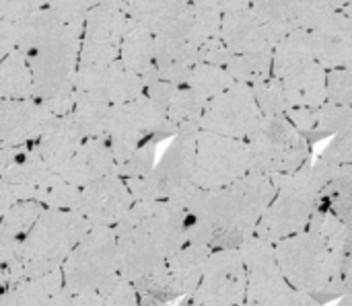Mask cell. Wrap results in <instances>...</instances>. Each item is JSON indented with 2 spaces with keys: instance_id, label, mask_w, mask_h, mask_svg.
Wrapping results in <instances>:
<instances>
[{
  "instance_id": "cell-1",
  "label": "cell",
  "mask_w": 352,
  "mask_h": 306,
  "mask_svg": "<svg viewBox=\"0 0 352 306\" xmlns=\"http://www.w3.org/2000/svg\"><path fill=\"white\" fill-rule=\"evenodd\" d=\"M276 191L270 175L254 171L229 187L206 191L200 210L188 220V243L206 245L212 251L241 249L256 237Z\"/></svg>"
},
{
  "instance_id": "cell-2",
  "label": "cell",
  "mask_w": 352,
  "mask_h": 306,
  "mask_svg": "<svg viewBox=\"0 0 352 306\" xmlns=\"http://www.w3.org/2000/svg\"><path fill=\"white\" fill-rule=\"evenodd\" d=\"M91 231L93 226L78 212L45 210L33 231L21 243L14 257L6 263H0L2 292L19 282L62 270L70 253Z\"/></svg>"
},
{
  "instance_id": "cell-3",
  "label": "cell",
  "mask_w": 352,
  "mask_h": 306,
  "mask_svg": "<svg viewBox=\"0 0 352 306\" xmlns=\"http://www.w3.org/2000/svg\"><path fill=\"white\" fill-rule=\"evenodd\" d=\"M336 165L316 158L303 169L272 177L278 191L266 214L262 216L256 237L278 245L291 237L307 233L316 212L320 210V198L326 185L334 179Z\"/></svg>"
},
{
  "instance_id": "cell-4",
  "label": "cell",
  "mask_w": 352,
  "mask_h": 306,
  "mask_svg": "<svg viewBox=\"0 0 352 306\" xmlns=\"http://www.w3.org/2000/svg\"><path fill=\"white\" fill-rule=\"evenodd\" d=\"M274 249L285 278L301 296H309L320 305L346 296L344 259L334 255L316 235L291 237L274 245Z\"/></svg>"
},
{
  "instance_id": "cell-5",
  "label": "cell",
  "mask_w": 352,
  "mask_h": 306,
  "mask_svg": "<svg viewBox=\"0 0 352 306\" xmlns=\"http://www.w3.org/2000/svg\"><path fill=\"white\" fill-rule=\"evenodd\" d=\"M113 231L120 255L167 261L188 245V218L169 202H136Z\"/></svg>"
},
{
  "instance_id": "cell-6",
  "label": "cell",
  "mask_w": 352,
  "mask_h": 306,
  "mask_svg": "<svg viewBox=\"0 0 352 306\" xmlns=\"http://www.w3.org/2000/svg\"><path fill=\"white\" fill-rule=\"evenodd\" d=\"M93 2H45L21 23L0 21V60L12 51L31 54L60 41H80Z\"/></svg>"
},
{
  "instance_id": "cell-7",
  "label": "cell",
  "mask_w": 352,
  "mask_h": 306,
  "mask_svg": "<svg viewBox=\"0 0 352 306\" xmlns=\"http://www.w3.org/2000/svg\"><path fill=\"white\" fill-rule=\"evenodd\" d=\"M68 294H105L120 280L118 235L113 228H93L62 266Z\"/></svg>"
},
{
  "instance_id": "cell-8",
  "label": "cell",
  "mask_w": 352,
  "mask_h": 306,
  "mask_svg": "<svg viewBox=\"0 0 352 306\" xmlns=\"http://www.w3.org/2000/svg\"><path fill=\"white\" fill-rule=\"evenodd\" d=\"M35 99L45 103L56 117H66L76 107V74L80 62V41H60L27 54Z\"/></svg>"
},
{
  "instance_id": "cell-9",
  "label": "cell",
  "mask_w": 352,
  "mask_h": 306,
  "mask_svg": "<svg viewBox=\"0 0 352 306\" xmlns=\"http://www.w3.org/2000/svg\"><path fill=\"white\" fill-rule=\"evenodd\" d=\"M200 126H182L157 161L155 169L134 181H128L134 202H167L177 191L194 183L196 144Z\"/></svg>"
},
{
  "instance_id": "cell-10",
  "label": "cell",
  "mask_w": 352,
  "mask_h": 306,
  "mask_svg": "<svg viewBox=\"0 0 352 306\" xmlns=\"http://www.w3.org/2000/svg\"><path fill=\"white\" fill-rule=\"evenodd\" d=\"M252 171L270 177L289 175L314 161V146L291 123L287 115L264 117L262 126L248 140Z\"/></svg>"
},
{
  "instance_id": "cell-11",
  "label": "cell",
  "mask_w": 352,
  "mask_h": 306,
  "mask_svg": "<svg viewBox=\"0 0 352 306\" xmlns=\"http://www.w3.org/2000/svg\"><path fill=\"white\" fill-rule=\"evenodd\" d=\"M177 126L167 117V113L157 107L146 95L116 105L111 109V121H109V144L116 154V167L122 158L132 154L144 144L157 142L163 144L169 138H175Z\"/></svg>"
},
{
  "instance_id": "cell-12",
  "label": "cell",
  "mask_w": 352,
  "mask_h": 306,
  "mask_svg": "<svg viewBox=\"0 0 352 306\" xmlns=\"http://www.w3.org/2000/svg\"><path fill=\"white\" fill-rule=\"evenodd\" d=\"M252 173V152L248 140H235L200 130L196 144L194 185L217 191L233 185Z\"/></svg>"
},
{
  "instance_id": "cell-13",
  "label": "cell",
  "mask_w": 352,
  "mask_h": 306,
  "mask_svg": "<svg viewBox=\"0 0 352 306\" xmlns=\"http://www.w3.org/2000/svg\"><path fill=\"white\" fill-rule=\"evenodd\" d=\"M128 25L130 14L126 2H93L80 39L78 70H101L116 64Z\"/></svg>"
},
{
  "instance_id": "cell-14",
  "label": "cell",
  "mask_w": 352,
  "mask_h": 306,
  "mask_svg": "<svg viewBox=\"0 0 352 306\" xmlns=\"http://www.w3.org/2000/svg\"><path fill=\"white\" fill-rule=\"evenodd\" d=\"M241 255L248 270V303L258 306H301L303 296L285 278L274 245L260 237H252L241 247Z\"/></svg>"
},
{
  "instance_id": "cell-15",
  "label": "cell",
  "mask_w": 352,
  "mask_h": 306,
  "mask_svg": "<svg viewBox=\"0 0 352 306\" xmlns=\"http://www.w3.org/2000/svg\"><path fill=\"white\" fill-rule=\"evenodd\" d=\"M262 121L264 115L252 86L233 84L229 91L208 103L200 119V130L235 140H250Z\"/></svg>"
},
{
  "instance_id": "cell-16",
  "label": "cell",
  "mask_w": 352,
  "mask_h": 306,
  "mask_svg": "<svg viewBox=\"0 0 352 306\" xmlns=\"http://www.w3.org/2000/svg\"><path fill=\"white\" fill-rule=\"evenodd\" d=\"M192 298L200 306H241L248 303V270L241 249L214 251Z\"/></svg>"
},
{
  "instance_id": "cell-17",
  "label": "cell",
  "mask_w": 352,
  "mask_h": 306,
  "mask_svg": "<svg viewBox=\"0 0 352 306\" xmlns=\"http://www.w3.org/2000/svg\"><path fill=\"white\" fill-rule=\"evenodd\" d=\"M221 6L225 12L221 37L235 56L274 51L287 37L283 31L266 23L252 2H221Z\"/></svg>"
},
{
  "instance_id": "cell-18",
  "label": "cell",
  "mask_w": 352,
  "mask_h": 306,
  "mask_svg": "<svg viewBox=\"0 0 352 306\" xmlns=\"http://www.w3.org/2000/svg\"><path fill=\"white\" fill-rule=\"evenodd\" d=\"M56 119L50 107L37 99L0 101V148L37 144Z\"/></svg>"
},
{
  "instance_id": "cell-19",
  "label": "cell",
  "mask_w": 352,
  "mask_h": 306,
  "mask_svg": "<svg viewBox=\"0 0 352 306\" xmlns=\"http://www.w3.org/2000/svg\"><path fill=\"white\" fill-rule=\"evenodd\" d=\"M134 204L128 181L111 175L82 189L78 214H82L93 228H116Z\"/></svg>"
},
{
  "instance_id": "cell-20",
  "label": "cell",
  "mask_w": 352,
  "mask_h": 306,
  "mask_svg": "<svg viewBox=\"0 0 352 306\" xmlns=\"http://www.w3.org/2000/svg\"><path fill=\"white\" fill-rule=\"evenodd\" d=\"M76 95L103 101L111 107L144 95V78L128 70L120 60L101 70H78Z\"/></svg>"
},
{
  "instance_id": "cell-21",
  "label": "cell",
  "mask_w": 352,
  "mask_h": 306,
  "mask_svg": "<svg viewBox=\"0 0 352 306\" xmlns=\"http://www.w3.org/2000/svg\"><path fill=\"white\" fill-rule=\"evenodd\" d=\"M342 4L344 2H252L256 12L285 35L293 31H316L338 12Z\"/></svg>"
},
{
  "instance_id": "cell-22",
  "label": "cell",
  "mask_w": 352,
  "mask_h": 306,
  "mask_svg": "<svg viewBox=\"0 0 352 306\" xmlns=\"http://www.w3.org/2000/svg\"><path fill=\"white\" fill-rule=\"evenodd\" d=\"M60 175L78 189L116 175V154L111 150L109 138L85 140L76 154L60 171Z\"/></svg>"
},
{
  "instance_id": "cell-23",
  "label": "cell",
  "mask_w": 352,
  "mask_h": 306,
  "mask_svg": "<svg viewBox=\"0 0 352 306\" xmlns=\"http://www.w3.org/2000/svg\"><path fill=\"white\" fill-rule=\"evenodd\" d=\"M318 64L326 70L352 68V19L334 12L322 27L311 31Z\"/></svg>"
},
{
  "instance_id": "cell-24",
  "label": "cell",
  "mask_w": 352,
  "mask_h": 306,
  "mask_svg": "<svg viewBox=\"0 0 352 306\" xmlns=\"http://www.w3.org/2000/svg\"><path fill=\"white\" fill-rule=\"evenodd\" d=\"M287 117L311 146L326 138H336L352 128V109L332 103L318 109H289Z\"/></svg>"
},
{
  "instance_id": "cell-25",
  "label": "cell",
  "mask_w": 352,
  "mask_h": 306,
  "mask_svg": "<svg viewBox=\"0 0 352 306\" xmlns=\"http://www.w3.org/2000/svg\"><path fill=\"white\" fill-rule=\"evenodd\" d=\"M85 140L87 138L82 136L78 123L70 113L66 117H58L56 123L50 128V132L33 146L39 152L41 161L47 165V169L60 173L66 167V163L76 154V150L82 146Z\"/></svg>"
},
{
  "instance_id": "cell-26",
  "label": "cell",
  "mask_w": 352,
  "mask_h": 306,
  "mask_svg": "<svg viewBox=\"0 0 352 306\" xmlns=\"http://www.w3.org/2000/svg\"><path fill=\"white\" fill-rule=\"evenodd\" d=\"M212 249L206 245H196V243H188L186 247H182L175 255H171L167 259V268H169V276L175 284V290L179 292L182 298H192L194 292L198 290L206 266L212 257Z\"/></svg>"
},
{
  "instance_id": "cell-27",
  "label": "cell",
  "mask_w": 352,
  "mask_h": 306,
  "mask_svg": "<svg viewBox=\"0 0 352 306\" xmlns=\"http://www.w3.org/2000/svg\"><path fill=\"white\" fill-rule=\"evenodd\" d=\"M45 208L37 202H19L4 214H0V263L14 257L21 243L33 231Z\"/></svg>"
},
{
  "instance_id": "cell-28",
  "label": "cell",
  "mask_w": 352,
  "mask_h": 306,
  "mask_svg": "<svg viewBox=\"0 0 352 306\" xmlns=\"http://www.w3.org/2000/svg\"><path fill=\"white\" fill-rule=\"evenodd\" d=\"M289 109H318L328 103V70L314 64L283 80Z\"/></svg>"
},
{
  "instance_id": "cell-29",
  "label": "cell",
  "mask_w": 352,
  "mask_h": 306,
  "mask_svg": "<svg viewBox=\"0 0 352 306\" xmlns=\"http://www.w3.org/2000/svg\"><path fill=\"white\" fill-rule=\"evenodd\" d=\"M64 292V274L56 270L41 278L19 282L2 292L0 306H50Z\"/></svg>"
},
{
  "instance_id": "cell-30",
  "label": "cell",
  "mask_w": 352,
  "mask_h": 306,
  "mask_svg": "<svg viewBox=\"0 0 352 306\" xmlns=\"http://www.w3.org/2000/svg\"><path fill=\"white\" fill-rule=\"evenodd\" d=\"M274 56V76L285 80L314 64H318L311 31L289 33L272 51Z\"/></svg>"
},
{
  "instance_id": "cell-31",
  "label": "cell",
  "mask_w": 352,
  "mask_h": 306,
  "mask_svg": "<svg viewBox=\"0 0 352 306\" xmlns=\"http://www.w3.org/2000/svg\"><path fill=\"white\" fill-rule=\"evenodd\" d=\"M35 99V80L29 58L12 51L0 60V101Z\"/></svg>"
},
{
  "instance_id": "cell-32",
  "label": "cell",
  "mask_w": 352,
  "mask_h": 306,
  "mask_svg": "<svg viewBox=\"0 0 352 306\" xmlns=\"http://www.w3.org/2000/svg\"><path fill=\"white\" fill-rule=\"evenodd\" d=\"M120 62L142 78H148L155 70V35L132 19L122 41Z\"/></svg>"
},
{
  "instance_id": "cell-33",
  "label": "cell",
  "mask_w": 352,
  "mask_h": 306,
  "mask_svg": "<svg viewBox=\"0 0 352 306\" xmlns=\"http://www.w3.org/2000/svg\"><path fill=\"white\" fill-rule=\"evenodd\" d=\"M130 19L153 35L163 33L184 12L188 2H126Z\"/></svg>"
},
{
  "instance_id": "cell-34",
  "label": "cell",
  "mask_w": 352,
  "mask_h": 306,
  "mask_svg": "<svg viewBox=\"0 0 352 306\" xmlns=\"http://www.w3.org/2000/svg\"><path fill=\"white\" fill-rule=\"evenodd\" d=\"M307 233L322 239L334 255H338L342 259L352 255V228L346 226L342 220H338L332 212L320 208L316 212Z\"/></svg>"
},
{
  "instance_id": "cell-35",
  "label": "cell",
  "mask_w": 352,
  "mask_h": 306,
  "mask_svg": "<svg viewBox=\"0 0 352 306\" xmlns=\"http://www.w3.org/2000/svg\"><path fill=\"white\" fill-rule=\"evenodd\" d=\"M82 189L66 181L60 173H50L35 193V202L41 204L45 210H64V212H78L80 208Z\"/></svg>"
},
{
  "instance_id": "cell-36",
  "label": "cell",
  "mask_w": 352,
  "mask_h": 306,
  "mask_svg": "<svg viewBox=\"0 0 352 306\" xmlns=\"http://www.w3.org/2000/svg\"><path fill=\"white\" fill-rule=\"evenodd\" d=\"M111 105L85 97V95H76V107L72 111L74 121L78 123L82 136L89 138H107L109 134V121H111Z\"/></svg>"
},
{
  "instance_id": "cell-37",
  "label": "cell",
  "mask_w": 352,
  "mask_h": 306,
  "mask_svg": "<svg viewBox=\"0 0 352 306\" xmlns=\"http://www.w3.org/2000/svg\"><path fill=\"white\" fill-rule=\"evenodd\" d=\"M227 70L233 76L235 84L256 86L274 76V56L272 51L235 56Z\"/></svg>"
},
{
  "instance_id": "cell-38",
  "label": "cell",
  "mask_w": 352,
  "mask_h": 306,
  "mask_svg": "<svg viewBox=\"0 0 352 306\" xmlns=\"http://www.w3.org/2000/svg\"><path fill=\"white\" fill-rule=\"evenodd\" d=\"M233 84H235V80L227 68L208 66V64H196L186 82V86H190L194 93H198L206 103H210L212 99H217L219 95L229 91Z\"/></svg>"
},
{
  "instance_id": "cell-39",
  "label": "cell",
  "mask_w": 352,
  "mask_h": 306,
  "mask_svg": "<svg viewBox=\"0 0 352 306\" xmlns=\"http://www.w3.org/2000/svg\"><path fill=\"white\" fill-rule=\"evenodd\" d=\"M208 103L198 95L194 93L190 86H179L169 103V109H167V117L177 126H200V119L206 111Z\"/></svg>"
},
{
  "instance_id": "cell-40",
  "label": "cell",
  "mask_w": 352,
  "mask_h": 306,
  "mask_svg": "<svg viewBox=\"0 0 352 306\" xmlns=\"http://www.w3.org/2000/svg\"><path fill=\"white\" fill-rule=\"evenodd\" d=\"M157 148L159 144L157 142H151V144H144L140 146L138 150H134L132 154H128L126 158H122L116 167V175L122 177L124 181H134V179H140L144 175H148L155 165H157Z\"/></svg>"
},
{
  "instance_id": "cell-41",
  "label": "cell",
  "mask_w": 352,
  "mask_h": 306,
  "mask_svg": "<svg viewBox=\"0 0 352 306\" xmlns=\"http://www.w3.org/2000/svg\"><path fill=\"white\" fill-rule=\"evenodd\" d=\"M254 97L260 105V111L264 117H278V115H287L289 111V101L285 95V86L283 80L272 76L270 80L252 86Z\"/></svg>"
},
{
  "instance_id": "cell-42",
  "label": "cell",
  "mask_w": 352,
  "mask_h": 306,
  "mask_svg": "<svg viewBox=\"0 0 352 306\" xmlns=\"http://www.w3.org/2000/svg\"><path fill=\"white\" fill-rule=\"evenodd\" d=\"M328 103L352 109V68L328 70Z\"/></svg>"
},
{
  "instance_id": "cell-43",
  "label": "cell",
  "mask_w": 352,
  "mask_h": 306,
  "mask_svg": "<svg viewBox=\"0 0 352 306\" xmlns=\"http://www.w3.org/2000/svg\"><path fill=\"white\" fill-rule=\"evenodd\" d=\"M233 58L235 54L229 49V45L223 41L221 35L208 39L198 51V64H208V66H219V68H229Z\"/></svg>"
},
{
  "instance_id": "cell-44",
  "label": "cell",
  "mask_w": 352,
  "mask_h": 306,
  "mask_svg": "<svg viewBox=\"0 0 352 306\" xmlns=\"http://www.w3.org/2000/svg\"><path fill=\"white\" fill-rule=\"evenodd\" d=\"M320 158H324L326 163L336 165V167L352 165V128L349 132L332 138L330 144L320 152Z\"/></svg>"
},
{
  "instance_id": "cell-45",
  "label": "cell",
  "mask_w": 352,
  "mask_h": 306,
  "mask_svg": "<svg viewBox=\"0 0 352 306\" xmlns=\"http://www.w3.org/2000/svg\"><path fill=\"white\" fill-rule=\"evenodd\" d=\"M45 2L41 0H27V2H8V0H2L0 2V21H6V23H21L25 21L27 16H31L33 12H37Z\"/></svg>"
},
{
  "instance_id": "cell-46",
  "label": "cell",
  "mask_w": 352,
  "mask_h": 306,
  "mask_svg": "<svg viewBox=\"0 0 352 306\" xmlns=\"http://www.w3.org/2000/svg\"><path fill=\"white\" fill-rule=\"evenodd\" d=\"M103 306H138V292L130 282L120 280L109 292L103 294Z\"/></svg>"
},
{
  "instance_id": "cell-47",
  "label": "cell",
  "mask_w": 352,
  "mask_h": 306,
  "mask_svg": "<svg viewBox=\"0 0 352 306\" xmlns=\"http://www.w3.org/2000/svg\"><path fill=\"white\" fill-rule=\"evenodd\" d=\"M50 306H103L101 294H68L66 290Z\"/></svg>"
},
{
  "instance_id": "cell-48",
  "label": "cell",
  "mask_w": 352,
  "mask_h": 306,
  "mask_svg": "<svg viewBox=\"0 0 352 306\" xmlns=\"http://www.w3.org/2000/svg\"><path fill=\"white\" fill-rule=\"evenodd\" d=\"M344 288H346V296L352 298V255L344 259Z\"/></svg>"
},
{
  "instance_id": "cell-49",
  "label": "cell",
  "mask_w": 352,
  "mask_h": 306,
  "mask_svg": "<svg viewBox=\"0 0 352 306\" xmlns=\"http://www.w3.org/2000/svg\"><path fill=\"white\" fill-rule=\"evenodd\" d=\"M301 306H324V305H320L318 301H314V298H309V296H303V301H301Z\"/></svg>"
},
{
  "instance_id": "cell-50",
  "label": "cell",
  "mask_w": 352,
  "mask_h": 306,
  "mask_svg": "<svg viewBox=\"0 0 352 306\" xmlns=\"http://www.w3.org/2000/svg\"><path fill=\"white\" fill-rule=\"evenodd\" d=\"M177 306H200L194 303V298H182L179 303H177Z\"/></svg>"
},
{
  "instance_id": "cell-51",
  "label": "cell",
  "mask_w": 352,
  "mask_h": 306,
  "mask_svg": "<svg viewBox=\"0 0 352 306\" xmlns=\"http://www.w3.org/2000/svg\"><path fill=\"white\" fill-rule=\"evenodd\" d=\"M336 306H352V298H349V296H344L342 301H338V305Z\"/></svg>"
},
{
  "instance_id": "cell-52",
  "label": "cell",
  "mask_w": 352,
  "mask_h": 306,
  "mask_svg": "<svg viewBox=\"0 0 352 306\" xmlns=\"http://www.w3.org/2000/svg\"><path fill=\"white\" fill-rule=\"evenodd\" d=\"M241 306H258V305H254V303H243Z\"/></svg>"
}]
</instances>
